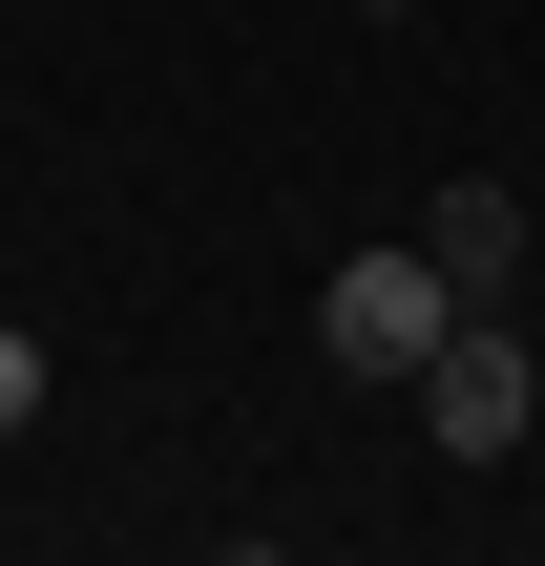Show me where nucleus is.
<instances>
[{
    "instance_id": "obj_5",
    "label": "nucleus",
    "mask_w": 545,
    "mask_h": 566,
    "mask_svg": "<svg viewBox=\"0 0 545 566\" xmlns=\"http://www.w3.org/2000/svg\"><path fill=\"white\" fill-rule=\"evenodd\" d=\"M357 21H420V0H357Z\"/></svg>"
},
{
    "instance_id": "obj_4",
    "label": "nucleus",
    "mask_w": 545,
    "mask_h": 566,
    "mask_svg": "<svg viewBox=\"0 0 545 566\" xmlns=\"http://www.w3.org/2000/svg\"><path fill=\"white\" fill-rule=\"evenodd\" d=\"M42 399H63V357H42V336H0V441H42Z\"/></svg>"
},
{
    "instance_id": "obj_2",
    "label": "nucleus",
    "mask_w": 545,
    "mask_h": 566,
    "mask_svg": "<svg viewBox=\"0 0 545 566\" xmlns=\"http://www.w3.org/2000/svg\"><path fill=\"white\" fill-rule=\"evenodd\" d=\"M420 441H441V462H525L545 441V357L504 336V315H462V336L420 357Z\"/></svg>"
},
{
    "instance_id": "obj_3",
    "label": "nucleus",
    "mask_w": 545,
    "mask_h": 566,
    "mask_svg": "<svg viewBox=\"0 0 545 566\" xmlns=\"http://www.w3.org/2000/svg\"><path fill=\"white\" fill-rule=\"evenodd\" d=\"M420 252H441V294H462V315H504V294H525V252H545V210L504 189V168H441V189H420Z\"/></svg>"
},
{
    "instance_id": "obj_1",
    "label": "nucleus",
    "mask_w": 545,
    "mask_h": 566,
    "mask_svg": "<svg viewBox=\"0 0 545 566\" xmlns=\"http://www.w3.org/2000/svg\"><path fill=\"white\" fill-rule=\"evenodd\" d=\"M441 336H462V294H441V252H420V231H399V252H336V273H315V357H336V378L420 399V357H441Z\"/></svg>"
}]
</instances>
